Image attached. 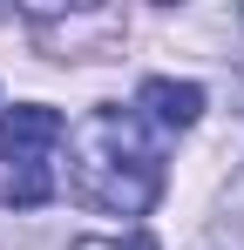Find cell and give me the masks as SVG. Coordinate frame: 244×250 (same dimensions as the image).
Segmentation results:
<instances>
[{"instance_id": "2", "label": "cell", "mask_w": 244, "mask_h": 250, "mask_svg": "<svg viewBox=\"0 0 244 250\" xmlns=\"http://www.w3.org/2000/svg\"><path fill=\"white\" fill-rule=\"evenodd\" d=\"M68 135L61 108H41V102H21L0 115V163L14 169V203L21 209H41L54 196V176H48V156L54 142Z\"/></svg>"}, {"instance_id": "4", "label": "cell", "mask_w": 244, "mask_h": 250, "mask_svg": "<svg viewBox=\"0 0 244 250\" xmlns=\"http://www.w3.org/2000/svg\"><path fill=\"white\" fill-rule=\"evenodd\" d=\"M75 250H156L149 237H81Z\"/></svg>"}, {"instance_id": "3", "label": "cell", "mask_w": 244, "mask_h": 250, "mask_svg": "<svg viewBox=\"0 0 244 250\" xmlns=\"http://www.w3.org/2000/svg\"><path fill=\"white\" fill-rule=\"evenodd\" d=\"M143 108H149V115H156L163 128H190L203 115V88L197 82H143Z\"/></svg>"}, {"instance_id": "1", "label": "cell", "mask_w": 244, "mask_h": 250, "mask_svg": "<svg viewBox=\"0 0 244 250\" xmlns=\"http://www.w3.org/2000/svg\"><path fill=\"white\" fill-rule=\"evenodd\" d=\"M75 203L109 216H143L163 196V149L143 135L129 108H95L75 128V163H68Z\"/></svg>"}]
</instances>
